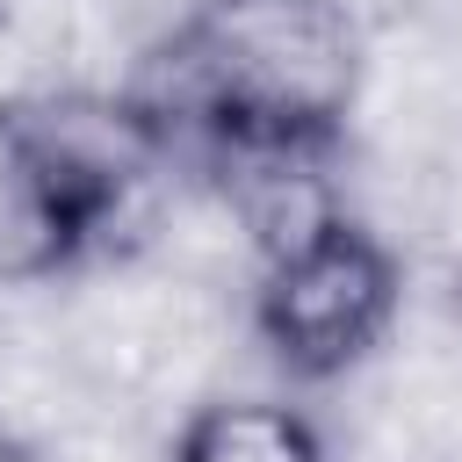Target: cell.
<instances>
[{
  "label": "cell",
  "instance_id": "1",
  "mask_svg": "<svg viewBox=\"0 0 462 462\" xmlns=\"http://www.w3.org/2000/svg\"><path fill=\"white\" fill-rule=\"evenodd\" d=\"M361 72L368 29L346 0H202L137 58L123 94L152 116L173 166H195L224 137L346 144Z\"/></svg>",
  "mask_w": 462,
  "mask_h": 462
},
{
  "label": "cell",
  "instance_id": "2",
  "mask_svg": "<svg viewBox=\"0 0 462 462\" xmlns=\"http://www.w3.org/2000/svg\"><path fill=\"white\" fill-rule=\"evenodd\" d=\"M397 325H404V260L354 209L267 253L245 282V332L267 346L274 368L303 383H339L368 368Z\"/></svg>",
  "mask_w": 462,
  "mask_h": 462
},
{
  "label": "cell",
  "instance_id": "3",
  "mask_svg": "<svg viewBox=\"0 0 462 462\" xmlns=\"http://www.w3.org/2000/svg\"><path fill=\"white\" fill-rule=\"evenodd\" d=\"M108 217L72 180L29 101H0V289L72 282L101 260Z\"/></svg>",
  "mask_w": 462,
  "mask_h": 462
},
{
  "label": "cell",
  "instance_id": "4",
  "mask_svg": "<svg viewBox=\"0 0 462 462\" xmlns=\"http://www.w3.org/2000/svg\"><path fill=\"white\" fill-rule=\"evenodd\" d=\"M166 462H332L310 411L282 397H195Z\"/></svg>",
  "mask_w": 462,
  "mask_h": 462
}]
</instances>
